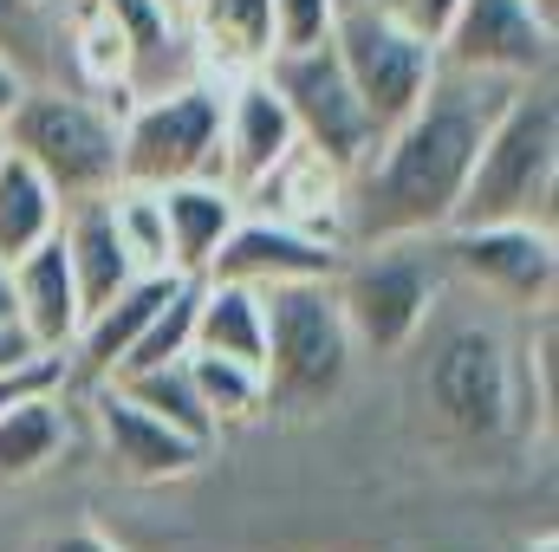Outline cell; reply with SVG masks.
Listing matches in <instances>:
<instances>
[{
  "mask_svg": "<svg viewBox=\"0 0 559 552\" xmlns=\"http://www.w3.org/2000/svg\"><path fill=\"white\" fill-rule=\"evenodd\" d=\"M13 274V305H20V325L39 338V351H66L85 325V305H79V279L66 261V241L46 235L39 248H26L20 261H7Z\"/></svg>",
  "mask_w": 559,
  "mask_h": 552,
  "instance_id": "e0dca14e",
  "label": "cell"
},
{
  "mask_svg": "<svg viewBox=\"0 0 559 552\" xmlns=\"http://www.w3.org/2000/svg\"><path fill=\"white\" fill-rule=\"evenodd\" d=\"M0 137L59 189V202H92L118 189V111L92 92L26 85Z\"/></svg>",
  "mask_w": 559,
  "mask_h": 552,
  "instance_id": "5b68a950",
  "label": "cell"
},
{
  "mask_svg": "<svg viewBox=\"0 0 559 552\" xmlns=\"http://www.w3.org/2000/svg\"><path fill=\"white\" fill-rule=\"evenodd\" d=\"M267 351H261V391L267 410L312 416L325 410L345 377H352V325L338 312L332 279H293V286H267Z\"/></svg>",
  "mask_w": 559,
  "mask_h": 552,
  "instance_id": "3957f363",
  "label": "cell"
},
{
  "mask_svg": "<svg viewBox=\"0 0 559 552\" xmlns=\"http://www.w3.org/2000/svg\"><path fill=\"white\" fill-rule=\"evenodd\" d=\"M338 13H345V0H274V52L325 46Z\"/></svg>",
  "mask_w": 559,
  "mask_h": 552,
  "instance_id": "f1b7e54d",
  "label": "cell"
},
{
  "mask_svg": "<svg viewBox=\"0 0 559 552\" xmlns=\"http://www.w3.org/2000/svg\"><path fill=\"white\" fill-rule=\"evenodd\" d=\"M189 377H195V391H202V410L215 416V429H228V422H248V416L267 410L261 371H254V364H241V358L189 351Z\"/></svg>",
  "mask_w": 559,
  "mask_h": 552,
  "instance_id": "4316f807",
  "label": "cell"
},
{
  "mask_svg": "<svg viewBox=\"0 0 559 552\" xmlns=\"http://www.w3.org/2000/svg\"><path fill=\"white\" fill-rule=\"evenodd\" d=\"M449 286L442 261V235H397V241H371V248H345V267L332 279L338 312L352 325V345L397 358L436 312Z\"/></svg>",
  "mask_w": 559,
  "mask_h": 552,
  "instance_id": "277c9868",
  "label": "cell"
},
{
  "mask_svg": "<svg viewBox=\"0 0 559 552\" xmlns=\"http://www.w3.org/2000/svg\"><path fill=\"white\" fill-rule=\"evenodd\" d=\"M52 20H46V0H0V52L33 79L39 65H52Z\"/></svg>",
  "mask_w": 559,
  "mask_h": 552,
  "instance_id": "83f0119b",
  "label": "cell"
},
{
  "mask_svg": "<svg viewBox=\"0 0 559 552\" xmlns=\"http://www.w3.org/2000/svg\"><path fill=\"white\" fill-rule=\"evenodd\" d=\"M195 292H202V279L195 274L176 279V292L150 312V325L138 332V345L124 351V364H118L111 377H124V371H150V364H169V358H189V351H195Z\"/></svg>",
  "mask_w": 559,
  "mask_h": 552,
  "instance_id": "484cf974",
  "label": "cell"
},
{
  "mask_svg": "<svg viewBox=\"0 0 559 552\" xmlns=\"http://www.w3.org/2000/svg\"><path fill=\"white\" fill-rule=\"evenodd\" d=\"M176 279L182 274H138L118 299H105L98 312H85V325H79V358H72V377L79 384H105L118 364H124V351L138 345V332L150 325V312L176 292Z\"/></svg>",
  "mask_w": 559,
  "mask_h": 552,
  "instance_id": "ac0fdd59",
  "label": "cell"
},
{
  "mask_svg": "<svg viewBox=\"0 0 559 552\" xmlns=\"http://www.w3.org/2000/svg\"><path fill=\"white\" fill-rule=\"evenodd\" d=\"M98 435L111 448V461L131 475V481H176L189 475L209 448L189 442L182 429H169L163 416H150L143 404H131L118 384H98Z\"/></svg>",
  "mask_w": 559,
  "mask_h": 552,
  "instance_id": "9a60e30c",
  "label": "cell"
},
{
  "mask_svg": "<svg viewBox=\"0 0 559 552\" xmlns=\"http://www.w3.org/2000/svg\"><path fill=\"white\" fill-rule=\"evenodd\" d=\"M182 20L202 72L241 79L274 59V0H182Z\"/></svg>",
  "mask_w": 559,
  "mask_h": 552,
  "instance_id": "2e32d148",
  "label": "cell"
},
{
  "mask_svg": "<svg viewBox=\"0 0 559 552\" xmlns=\"http://www.w3.org/2000/svg\"><path fill=\"white\" fill-rule=\"evenodd\" d=\"M338 267H345L338 241L306 235L293 221H274V215H241L235 235L209 254L202 279H241V286L267 292V286H293V279H338Z\"/></svg>",
  "mask_w": 559,
  "mask_h": 552,
  "instance_id": "7c38bea8",
  "label": "cell"
},
{
  "mask_svg": "<svg viewBox=\"0 0 559 552\" xmlns=\"http://www.w3.org/2000/svg\"><path fill=\"white\" fill-rule=\"evenodd\" d=\"M241 208L274 215V221H293V228L325 235V241L345 248V169H332V163H325L319 149H306V143H293L254 189H241Z\"/></svg>",
  "mask_w": 559,
  "mask_h": 552,
  "instance_id": "5bb4252c",
  "label": "cell"
},
{
  "mask_svg": "<svg viewBox=\"0 0 559 552\" xmlns=\"http://www.w3.org/2000/svg\"><path fill=\"white\" fill-rule=\"evenodd\" d=\"M0 156H7V137H0Z\"/></svg>",
  "mask_w": 559,
  "mask_h": 552,
  "instance_id": "74e56055",
  "label": "cell"
},
{
  "mask_svg": "<svg viewBox=\"0 0 559 552\" xmlns=\"http://www.w3.org/2000/svg\"><path fill=\"white\" fill-rule=\"evenodd\" d=\"M163 195V221H169V261L176 274H202L209 254L235 235V221L248 215L241 195L222 182V176H189V182H169L156 189Z\"/></svg>",
  "mask_w": 559,
  "mask_h": 552,
  "instance_id": "d6986e66",
  "label": "cell"
},
{
  "mask_svg": "<svg viewBox=\"0 0 559 552\" xmlns=\"http://www.w3.org/2000/svg\"><path fill=\"white\" fill-rule=\"evenodd\" d=\"M66 391H46V397H26L13 410H0V475L20 481V475H39L59 442H66Z\"/></svg>",
  "mask_w": 559,
  "mask_h": 552,
  "instance_id": "cb8c5ba5",
  "label": "cell"
},
{
  "mask_svg": "<svg viewBox=\"0 0 559 552\" xmlns=\"http://www.w3.org/2000/svg\"><path fill=\"white\" fill-rule=\"evenodd\" d=\"M105 202H111V228H118V241H124L131 267H138V274H176V261H169L163 195H156V189H143V182H118Z\"/></svg>",
  "mask_w": 559,
  "mask_h": 552,
  "instance_id": "d4e9b609",
  "label": "cell"
},
{
  "mask_svg": "<svg viewBox=\"0 0 559 552\" xmlns=\"http://www.w3.org/2000/svg\"><path fill=\"white\" fill-rule=\"evenodd\" d=\"M429 410L462 442H495L508 435L521 410H534V384L514 364V345L495 325H455L429 351Z\"/></svg>",
  "mask_w": 559,
  "mask_h": 552,
  "instance_id": "52a82bcc",
  "label": "cell"
},
{
  "mask_svg": "<svg viewBox=\"0 0 559 552\" xmlns=\"http://www.w3.org/2000/svg\"><path fill=\"white\" fill-rule=\"evenodd\" d=\"M508 79L436 65L417 111H404L371 156L345 176V248L397 241V235H442L455 221L462 182L495 111L508 105Z\"/></svg>",
  "mask_w": 559,
  "mask_h": 552,
  "instance_id": "6da1fadb",
  "label": "cell"
},
{
  "mask_svg": "<svg viewBox=\"0 0 559 552\" xmlns=\"http://www.w3.org/2000/svg\"><path fill=\"white\" fill-rule=\"evenodd\" d=\"M261 72L274 79V92L286 98L293 131H299L306 149H319V156H325L332 169H345V176L371 156L378 124H371V111L358 105V92H352V79H345L332 39H325V46H299V52H274Z\"/></svg>",
  "mask_w": 559,
  "mask_h": 552,
  "instance_id": "9c48e42d",
  "label": "cell"
},
{
  "mask_svg": "<svg viewBox=\"0 0 559 552\" xmlns=\"http://www.w3.org/2000/svg\"><path fill=\"white\" fill-rule=\"evenodd\" d=\"M293 143H299V131H293V111L274 92V79L267 72L228 79V92H222V182L235 195L254 189Z\"/></svg>",
  "mask_w": 559,
  "mask_h": 552,
  "instance_id": "4fadbf2b",
  "label": "cell"
},
{
  "mask_svg": "<svg viewBox=\"0 0 559 552\" xmlns=\"http://www.w3.org/2000/svg\"><path fill=\"white\" fill-rule=\"evenodd\" d=\"M59 215H66L59 189L20 149H7L0 156V261H20L26 248H39L46 235H59Z\"/></svg>",
  "mask_w": 559,
  "mask_h": 552,
  "instance_id": "7402d4cb",
  "label": "cell"
},
{
  "mask_svg": "<svg viewBox=\"0 0 559 552\" xmlns=\"http://www.w3.org/2000/svg\"><path fill=\"white\" fill-rule=\"evenodd\" d=\"M20 319V305H13V274H7V261H0V325H13Z\"/></svg>",
  "mask_w": 559,
  "mask_h": 552,
  "instance_id": "e575fe53",
  "label": "cell"
},
{
  "mask_svg": "<svg viewBox=\"0 0 559 552\" xmlns=\"http://www.w3.org/2000/svg\"><path fill=\"white\" fill-rule=\"evenodd\" d=\"M105 384H118L131 404H143L150 416H163L169 429H182L189 442H215L222 429H215V416L202 410V391H195V377H189V358H169V364H150V371H124V377H105Z\"/></svg>",
  "mask_w": 559,
  "mask_h": 552,
  "instance_id": "603a6c76",
  "label": "cell"
},
{
  "mask_svg": "<svg viewBox=\"0 0 559 552\" xmlns=\"http://www.w3.org/2000/svg\"><path fill=\"white\" fill-rule=\"evenodd\" d=\"M554 195H559V105H554V79H534V85H514L508 105L495 111L449 228H488V221L554 228Z\"/></svg>",
  "mask_w": 559,
  "mask_h": 552,
  "instance_id": "7a4b0ae2",
  "label": "cell"
},
{
  "mask_svg": "<svg viewBox=\"0 0 559 552\" xmlns=\"http://www.w3.org/2000/svg\"><path fill=\"white\" fill-rule=\"evenodd\" d=\"M332 52H338L345 79H352L358 105L371 111L378 137H384L404 111H417V98L429 92V79H436V65H442V52H436L423 33H411V26L391 20V13H378L371 0H345V13H338V26H332Z\"/></svg>",
  "mask_w": 559,
  "mask_h": 552,
  "instance_id": "ba28073f",
  "label": "cell"
},
{
  "mask_svg": "<svg viewBox=\"0 0 559 552\" xmlns=\"http://www.w3.org/2000/svg\"><path fill=\"white\" fill-rule=\"evenodd\" d=\"M169 7H176V13H182V0H169Z\"/></svg>",
  "mask_w": 559,
  "mask_h": 552,
  "instance_id": "8d00e7d4",
  "label": "cell"
},
{
  "mask_svg": "<svg viewBox=\"0 0 559 552\" xmlns=\"http://www.w3.org/2000/svg\"><path fill=\"white\" fill-rule=\"evenodd\" d=\"M442 261H449V274L475 279L488 299H508V305H554L559 248H554V228H540V221L442 228Z\"/></svg>",
  "mask_w": 559,
  "mask_h": 552,
  "instance_id": "8fae6325",
  "label": "cell"
},
{
  "mask_svg": "<svg viewBox=\"0 0 559 552\" xmlns=\"http://www.w3.org/2000/svg\"><path fill=\"white\" fill-rule=\"evenodd\" d=\"M26 358H39V338L13 319V325H0V371H13V364H26Z\"/></svg>",
  "mask_w": 559,
  "mask_h": 552,
  "instance_id": "1f68e13d",
  "label": "cell"
},
{
  "mask_svg": "<svg viewBox=\"0 0 559 552\" xmlns=\"http://www.w3.org/2000/svg\"><path fill=\"white\" fill-rule=\"evenodd\" d=\"M534 7H547V13H559V0H534Z\"/></svg>",
  "mask_w": 559,
  "mask_h": 552,
  "instance_id": "d590c367",
  "label": "cell"
},
{
  "mask_svg": "<svg viewBox=\"0 0 559 552\" xmlns=\"http://www.w3.org/2000/svg\"><path fill=\"white\" fill-rule=\"evenodd\" d=\"M436 52L455 72L534 85V79H554V13L534 0H462Z\"/></svg>",
  "mask_w": 559,
  "mask_h": 552,
  "instance_id": "30bf717a",
  "label": "cell"
},
{
  "mask_svg": "<svg viewBox=\"0 0 559 552\" xmlns=\"http://www.w3.org/2000/svg\"><path fill=\"white\" fill-rule=\"evenodd\" d=\"M66 384H72L66 351H39V358L0 371V410H13V404H26V397H46V391H66Z\"/></svg>",
  "mask_w": 559,
  "mask_h": 552,
  "instance_id": "f546056e",
  "label": "cell"
},
{
  "mask_svg": "<svg viewBox=\"0 0 559 552\" xmlns=\"http://www.w3.org/2000/svg\"><path fill=\"white\" fill-rule=\"evenodd\" d=\"M222 92L228 85L202 72L131 98L118 118V182L169 189L189 176H222Z\"/></svg>",
  "mask_w": 559,
  "mask_h": 552,
  "instance_id": "8992f818",
  "label": "cell"
},
{
  "mask_svg": "<svg viewBox=\"0 0 559 552\" xmlns=\"http://www.w3.org/2000/svg\"><path fill=\"white\" fill-rule=\"evenodd\" d=\"M59 241H66V261H72L79 305H85V312H98L105 299H118V292L138 279L131 254H124V241H118V228H111V202H105V195H92V202H66V215H59Z\"/></svg>",
  "mask_w": 559,
  "mask_h": 552,
  "instance_id": "ffe728a7",
  "label": "cell"
},
{
  "mask_svg": "<svg viewBox=\"0 0 559 552\" xmlns=\"http://www.w3.org/2000/svg\"><path fill=\"white\" fill-rule=\"evenodd\" d=\"M26 85H33V79H26V72H20V65L0 52V124L13 118V105H20V92H26Z\"/></svg>",
  "mask_w": 559,
  "mask_h": 552,
  "instance_id": "d6a6232c",
  "label": "cell"
},
{
  "mask_svg": "<svg viewBox=\"0 0 559 552\" xmlns=\"http://www.w3.org/2000/svg\"><path fill=\"white\" fill-rule=\"evenodd\" d=\"M371 7H378V13H391V20H404L411 33H423V39L436 46V39H442V26L455 20V7H462V0H371Z\"/></svg>",
  "mask_w": 559,
  "mask_h": 552,
  "instance_id": "4dcf8cb0",
  "label": "cell"
},
{
  "mask_svg": "<svg viewBox=\"0 0 559 552\" xmlns=\"http://www.w3.org/2000/svg\"><path fill=\"white\" fill-rule=\"evenodd\" d=\"M195 351L241 358V364L261 371V351H267V305H261V292L241 286V279H202V292H195Z\"/></svg>",
  "mask_w": 559,
  "mask_h": 552,
  "instance_id": "44dd1931",
  "label": "cell"
},
{
  "mask_svg": "<svg viewBox=\"0 0 559 552\" xmlns=\"http://www.w3.org/2000/svg\"><path fill=\"white\" fill-rule=\"evenodd\" d=\"M39 552H118V547H111L105 533H85V527H79V533H52Z\"/></svg>",
  "mask_w": 559,
  "mask_h": 552,
  "instance_id": "836d02e7",
  "label": "cell"
}]
</instances>
